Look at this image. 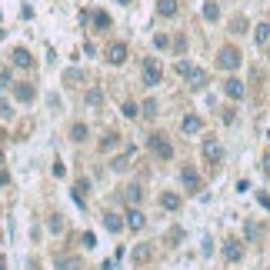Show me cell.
Here are the masks:
<instances>
[{"instance_id":"6da1fadb","label":"cell","mask_w":270,"mask_h":270,"mask_svg":"<svg viewBox=\"0 0 270 270\" xmlns=\"http://www.w3.org/2000/svg\"><path fill=\"white\" fill-rule=\"evenodd\" d=\"M140 74H144V84H147V87H157L160 80H164V67H160L157 57H147V60H144V70H140Z\"/></svg>"},{"instance_id":"7a4b0ae2","label":"cell","mask_w":270,"mask_h":270,"mask_svg":"<svg viewBox=\"0 0 270 270\" xmlns=\"http://www.w3.org/2000/svg\"><path fill=\"white\" fill-rule=\"evenodd\" d=\"M147 147H150L160 160H170V157H174V147H170L167 134H150V137H147Z\"/></svg>"},{"instance_id":"3957f363","label":"cell","mask_w":270,"mask_h":270,"mask_svg":"<svg viewBox=\"0 0 270 270\" xmlns=\"http://www.w3.org/2000/svg\"><path fill=\"white\" fill-rule=\"evenodd\" d=\"M240 64H244V57H240L237 47H224V50L217 54V67H220V70H237Z\"/></svg>"},{"instance_id":"277c9868","label":"cell","mask_w":270,"mask_h":270,"mask_svg":"<svg viewBox=\"0 0 270 270\" xmlns=\"http://www.w3.org/2000/svg\"><path fill=\"white\" fill-rule=\"evenodd\" d=\"M200 154H203V164H220V160H224V147H220V140H214V137H203Z\"/></svg>"},{"instance_id":"5b68a950","label":"cell","mask_w":270,"mask_h":270,"mask_svg":"<svg viewBox=\"0 0 270 270\" xmlns=\"http://www.w3.org/2000/svg\"><path fill=\"white\" fill-rule=\"evenodd\" d=\"M103 60H107L110 67H120V64L127 60V44H120V40H117V44H110V47H107V57H103Z\"/></svg>"},{"instance_id":"8992f818","label":"cell","mask_w":270,"mask_h":270,"mask_svg":"<svg viewBox=\"0 0 270 270\" xmlns=\"http://www.w3.org/2000/svg\"><path fill=\"white\" fill-rule=\"evenodd\" d=\"M224 260L227 264H240V260H244V244H240V240H227L224 244Z\"/></svg>"},{"instance_id":"52a82bcc","label":"cell","mask_w":270,"mask_h":270,"mask_svg":"<svg viewBox=\"0 0 270 270\" xmlns=\"http://www.w3.org/2000/svg\"><path fill=\"white\" fill-rule=\"evenodd\" d=\"M180 183H183L187 190H197V187H200V177H197V167H190V164H183V167H180Z\"/></svg>"},{"instance_id":"ba28073f","label":"cell","mask_w":270,"mask_h":270,"mask_svg":"<svg viewBox=\"0 0 270 270\" xmlns=\"http://www.w3.org/2000/svg\"><path fill=\"white\" fill-rule=\"evenodd\" d=\"M224 93L230 97V100H240V97L247 93V87H244V80H237V77H227V80H224Z\"/></svg>"},{"instance_id":"9c48e42d","label":"cell","mask_w":270,"mask_h":270,"mask_svg":"<svg viewBox=\"0 0 270 270\" xmlns=\"http://www.w3.org/2000/svg\"><path fill=\"white\" fill-rule=\"evenodd\" d=\"M124 227H130V230H144V227H147V217H144V210H140V207H130V210H127V220H124Z\"/></svg>"},{"instance_id":"30bf717a","label":"cell","mask_w":270,"mask_h":270,"mask_svg":"<svg viewBox=\"0 0 270 270\" xmlns=\"http://www.w3.org/2000/svg\"><path fill=\"white\" fill-rule=\"evenodd\" d=\"M180 130H183V134H200L203 130V117L200 113H187V117L180 120Z\"/></svg>"},{"instance_id":"8fae6325","label":"cell","mask_w":270,"mask_h":270,"mask_svg":"<svg viewBox=\"0 0 270 270\" xmlns=\"http://www.w3.org/2000/svg\"><path fill=\"white\" fill-rule=\"evenodd\" d=\"M10 60H13V67H23V70L34 67V57H30V50H27V47H17V50L10 54Z\"/></svg>"},{"instance_id":"7c38bea8","label":"cell","mask_w":270,"mask_h":270,"mask_svg":"<svg viewBox=\"0 0 270 270\" xmlns=\"http://www.w3.org/2000/svg\"><path fill=\"white\" fill-rule=\"evenodd\" d=\"M160 207H164V210H180V197L174 190H164L160 193Z\"/></svg>"},{"instance_id":"4fadbf2b","label":"cell","mask_w":270,"mask_h":270,"mask_svg":"<svg viewBox=\"0 0 270 270\" xmlns=\"http://www.w3.org/2000/svg\"><path fill=\"white\" fill-rule=\"evenodd\" d=\"M254 44L257 47L270 44V23H257V27H254Z\"/></svg>"},{"instance_id":"5bb4252c","label":"cell","mask_w":270,"mask_h":270,"mask_svg":"<svg viewBox=\"0 0 270 270\" xmlns=\"http://www.w3.org/2000/svg\"><path fill=\"white\" fill-rule=\"evenodd\" d=\"M13 97L20 103H30L34 100V87H30V84H17V87H13Z\"/></svg>"},{"instance_id":"9a60e30c","label":"cell","mask_w":270,"mask_h":270,"mask_svg":"<svg viewBox=\"0 0 270 270\" xmlns=\"http://www.w3.org/2000/svg\"><path fill=\"white\" fill-rule=\"evenodd\" d=\"M103 227H107L110 234H120V230H124V220H120V214H103Z\"/></svg>"},{"instance_id":"2e32d148","label":"cell","mask_w":270,"mask_h":270,"mask_svg":"<svg viewBox=\"0 0 270 270\" xmlns=\"http://www.w3.org/2000/svg\"><path fill=\"white\" fill-rule=\"evenodd\" d=\"M157 13L160 17H177V0H157Z\"/></svg>"},{"instance_id":"e0dca14e","label":"cell","mask_w":270,"mask_h":270,"mask_svg":"<svg viewBox=\"0 0 270 270\" xmlns=\"http://www.w3.org/2000/svg\"><path fill=\"white\" fill-rule=\"evenodd\" d=\"M203 20H210V23L220 20V7H217L214 0H207V3H203Z\"/></svg>"},{"instance_id":"ac0fdd59","label":"cell","mask_w":270,"mask_h":270,"mask_svg":"<svg viewBox=\"0 0 270 270\" xmlns=\"http://www.w3.org/2000/svg\"><path fill=\"white\" fill-rule=\"evenodd\" d=\"M84 100H87V107H100V103H103V90L100 87H90Z\"/></svg>"},{"instance_id":"d6986e66","label":"cell","mask_w":270,"mask_h":270,"mask_svg":"<svg viewBox=\"0 0 270 270\" xmlns=\"http://www.w3.org/2000/svg\"><path fill=\"white\" fill-rule=\"evenodd\" d=\"M140 200H144V187H137V183H134V187H127V203L137 207Z\"/></svg>"},{"instance_id":"ffe728a7","label":"cell","mask_w":270,"mask_h":270,"mask_svg":"<svg viewBox=\"0 0 270 270\" xmlns=\"http://www.w3.org/2000/svg\"><path fill=\"white\" fill-rule=\"evenodd\" d=\"M87 190H90V180H77V187H74V200H77L80 207L87 203V200H84V193H87Z\"/></svg>"},{"instance_id":"44dd1931","label":"cell","mask_w":270,"mask_h":270,"mask_svg":"<svg viewBox=\"0 0 270 270\" xmlns=\"http://www.w3.org/2000/svg\"><path fill=\"white\" fill-rule=\"evenodd\" d=\"M187 80H190V87H193V90H200L203 84H207V74H203L200 67H193V74H190V77H187Z\"/></svg>"},{"instance_id":"7402d4cb","label":"cell","mask_w":270,"mask_h":270,"mask_svg":"<svg viewBox=\"0 0 270 270\" xmlns=\"http://www.w3.org/2000/svg\"><path fill=\"white\" fill-rule=\"evenodd\" d=\"M87 134H90L87 124H74V127H70V140H77V144H80V140H87Z\"/></svg>"},{"instance_id":"603a6c76","label":"cell","mask_w":270,"mask_h":270,"mask_svg":"<svg viewBox=\"0 0 270 270\" xmlns=\"http://www.w3.org/2000/svg\"><path fill=\"white\" fill-rule=\"evenodd\" d=\"M174 70H177V77H190L193 64H190V60H177V67H174Z\"/></svg>"},{"instance_id":"cb8c5ba5","label":"cell","mask_w":270,"mask_h":270,"mask_svg":"<svg viewBox=\"0 0 270 270\" xmlns=\"http://www.w3.org/2000/svg\"><path fill=\"white\" fill-rule=\"evenodd\" d=\"M57 264H60V270H80V260L77 257H60Z\"/></svg>"},{"instance_id":"d4e9b609","label":"cell","mask_w":270,"mask_h":270,"mask_svg":"<svg viewBox=\"0 0 270 270\" xmlns=\"http://www.w3.org/2000/svg\"><path fill=\"white\" fill-rule=\"evenodd\" d=\"M120 113H124L127 120H134L137 113H140V107H137V103H130V100H127V103H124V107H120Z\"/></svg>"},{"instance_id":"484cf974","label":"cell","mask_w":270,"mask_h":270,"mask_svg":"<svg viewBox=\"0 0 270 270\" xmlns=\"http://www.w3.org/2000/svg\"><path fill=\"white\" fill-rule=\"evenodd\" d=\"M117 144H120V137H117V134H107V137L100 140V150H113Z\"/></svg>"},{"instance_id":"4316f807","label":"cell","mask_w":270,"mask_h":270,"mask_svg":"<svg viewBox=\"0 0 270 270\" xmlns=\"http://www.w3.org/2000/svg\"><path fill=\"white\" fill-rule=\"evenodd\" d=\"M134 260H137V264H147V260H150V247H147V244H144V247H137Z\"/></svg>"},{"instance_id":"83f0119b","label":"cell","mask_w":270,"mask_h":270,"mask_svg":"<svg viewBox=\"0 0 270 270\" xmlns=\"http://www.w3.org/2000/svg\"><path fill=\"white\" fill-rule=\"evenodd\" d=\"M47 227H50L54 234H60V230H64V217H60V214H54L50 220H47Z\"/></svg>"},{"instance_id":"f1b7e54d","label":"cell","mask_w":270,"mask_h":270,"mask_svg":"<svg viewBox=\"0 0 270 270\" xmlns=\"http://www.w3.org/2000/svg\"><path fill=\"white\" fill-rule=\"evenodd\" d=\"M140 110H144V117H154V113H157V100H144Z\"/></svg>"},{"instance_id":"f546056e","label":"cell","mask_w":270,"mask_h":270,"mask_svg":"<svg viewBox=\"0 0 270 270\" xmlns=\"http://www.w3.org/2000/svg\"><path fill=\"white\" fill-rule=\"evenodd\" d=\"M110 167H113V170H127V167H130V154H124V157H117V160L110 164Z\"/></svg>"},{"instance_id":"4dcf8cb0","label":"cell","mask_w":270,"mask_h":270,"mask_svg":"<svg viewBox=\"0 0 270 270\" xmlns=\"http://www.w3.org/2000/svg\"><path fill=\"white\" fill-rule=\"evenodd\" d=\"M234 34H247V17H234Z\"/></svg>"},{"instance_id":"1f68e13d","label":"cell","mask_w":270,"mask_h":270,"mask_svg":"<svg viewBox=\"0 0 270 270\" xmlns=\"http://www.w3.org/2000/svg\"><path fill=\"white\" fill-rule=\"evenodd\" d=\"M93 23H97V27H110V17H107L103 10H97L93 13Z\"/></svg>"},{"instance_id":"d6a6232c","label":"cell","mask_w":270,"mask_h":270,"mask_svg":"<svg viewBox=\"0 0 270 270\" xmlns=\"http://www.w3.org/2000/svg\"><path fill=\"white\" fill-rule=\"evenodd\" d=\"M154 47H160V50H164V47H170V37H167V34H157V37H154Z\"/></svg>"},{"instance_id":"836d02e7","label":"cell","mask_w":270,"mask_h":270,"mask_svg":"<svg viewBox=\"0 0 270 270\" xmlns=\"http://www.w3.org/2000/svg\"><path fill=\"white\" fill-rule=\"evenodd\" d=\"M174 50L183 54V50H187V37H177V40H174Z\"/></svg>"},{"instance_id":"e575fe53","label":"cell","mask_w":270,"mask_h":270,"mask_svg":"<svg viewBox=\"0 0 270 270\" xmlns=\"http://www.w3.org/2000/svg\"><path fill=\"white\" fill-rule=\"evenodd\" d=\"M80 240H84L87 247H97V237H93V234H84V237H80Z\"/></svg>"},{"instance_id":"d590c367","label":"cell","mask_w":270,"mask_h":270,"mask_svg":"<svg viewBox=\"0 0 270 270\" xmlns=\"http://www.w3.org/2000/svg\"><path fill=\"white\" fill-rule=\"evenodd\" d=\"M7 84H10V74H7V70H3V74H0V90L7 87Z\"/></svg>"},{"instance_id":"8d00e7d4","label":"cell","mask_w":270,"mask_h":270,"mask_svg":"<svg viewBox=\"0 0 270 270\" xmlns=\"http://www.w3.org/2000/svg\"><path fill=\"white\" fill-rule=\"evenodd\" d=\"M257 200H260V203H264V207L270 210V197H267V193H257Z\"/></svg>"},{"instance_id":"74e56055","label":"cell","mask_w":270,"mask_h":270,"mask_svg":"<svg viewBox=\"0 0 270 270\" xmlns=\"http://www.w3.org/2000/svg\"><path fill=\"white\" fill-rule=\"evenodd\" d=\"M0 270H7V257L3 254H0Z\"/></svg>"},{"instance_id":"f35d334b","label":"cell","mask_w":270,"mask_h":270,"mask_svg":"<svg viewBox=\"0 0 270 270\" xmlns=\"http://www.w3.org/2000/svg\"><path fill=\"white\" fill-rule=\"evenodd\" d=\"M264 170H267V174H270V154H267V160H264Z\"/></svg>"},{"instance_id":"ab89813d","label":"cell","mask_w":270,"mask_h":270,"mask_svg":"<svg viewBox=\"0 0 270 270\" xmlns=\"http://www.w3.org/2000/svg\"><path fill=\"white\" fill-rule=\"evenodd\" d=\"M267 60H270V44H267Z\"/></svg>"},{"instance_id":"60d3db41","label":"cell","mask_w":270,"mask_h":270,"mask_svg":"<svg viewBox=\"0 0 270 270\" xmlns=\"http://www.w3.org/2000/svg\"><path fill=\"white\" fill-rule=\"evenodd\" d=\"M117 3H130V0H117Z\"/></svg>"}]
</instances>
